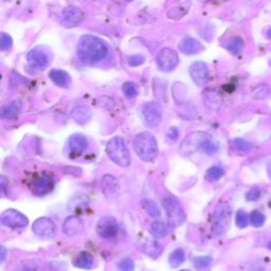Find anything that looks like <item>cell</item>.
I'll return each instance as SVG.
<instances>
[{"label": "cell", "mask_w": 271, "mask_h": 271, "mask_svg": "<svg viewBox=\"0 0 271 271\" xmlns=\"http://www.w3.org/2000/svg\"><path fill=\"white\" fill-rule=\"evenodd\" d=\"M108 51L109 49L105 41L92 35L82 36L77 45V56L86 64H95L102 61Z\"/></svg>", "instance_id": "obj_1"}, {"label": "cell", "mask_w": 271, "mask_h": 271, "mask_svg": "<svg viewBox=\"0 0 271 271\" xmlns=\"http://www.w3.org/2000/svg\"><path fill=\"white\" fill-rule=\"evenodd\" d=\"M134 149L140 159L146 162L154 161L158 156V144L155 137L148 131L140 132L134 139Z\"/></svg>", "instance_id": "obj_2"}, {"label": "cell", "mask_w": 271, "mask_h": 271, "mask_svg": "<svg viewBox=\"0 0 271 271\" xmlns=\"http://www.w3.org/2000/svg\"><path fill=\"white\" fill-rule=\"evenodd\" d=\"M106 153L108 157L119 166H127L130 163V155L128 148L122 137L116 136L108 141L106 145Z\"/></svg>", "instance_id": "obj_3"}, {"label": "cell", "mask_w": 271, "mask_h": 271, "mask_svg": "<svg viewBox=\"0 0 271 271\" xmlns=\"http://www.w3.org/2000/svg\"><path fill=\"white\" fill-rule=\"evenodd\" d=\"M163 208L167 215L168 222L174 227L181 226L186 219L184 210L180 202L173 197H165L163 199Z\"/></svg>", "instance_id": "obj_4"}, {"label": "cell", "mask_w": 271, "mask_h": 271, "mask_svg": "<svg viewBox=\"0 0 271 271\" xmlns=\"http://www.w3.org/2000/svg\"><path fill=\"white\" fill-rule=\"evenodd\" d=\"M141 112L144 122L148 127H157L162 121V107L157 102H147L143 104Z\"/></svg>", "instance_id": "obj_5"}, {"label": "cell", "mask_w": 271, "mask_h": 271, "mask_svg": "<svg viewBox=\"0 0 271 271\" xmlns=\"http://www.w3.org/2000/svg\"><path fill=\"white\" fill-rule=\"evenodd\" d=\"M230 207L226 203L219 204L214 214L213 232L215 235H219L227 230L229 224H230Z\"/></svg>", "instance_id": "obj_6"}, {"label": "cell", "mask_w": 271, "mask_h": 271, "mask_svg": "<svg viewBox=\"0 0 271 271\" xmlns=\"http://www.w3.org/2000/svg\"><path fill=\"white\" fill-rule=\"evenodd\" d=\"M209 134L203 131H196V132H192L188 137L185 138L183 140V142L181 143V146H180V150L181 153L188 155V154H192L196 152L197 149L202 148V145L204 141L208 138Z\"/></svg>", "instance_id": "obj_7"}, {"label": "cell", "mask_w": 271, "mask_h": 271, "mask_svg": "<svg viewBox=\"0 0 271 271\" xmlns=\"http://www.w3.org/2000/svg\"><path fill=\"white\" fill-rule=\"evenodd\" d=\"M49 53L45 51L41 47H36L27 54V61L31 68L43 70L50 64Z\"/></svg>", "instance_id": "obj_8"}, {"label": "cell", "mask_w": 271, "mask_h": 271, "mask_svg": "<svg viewBox=\"0 0 271 271\" xmlns=\"http://www.w3.org/2000/svg\"><path fill=\"white\" fill-rule=\"evenodd\" d=\"M179 63L178 54L175 50L171 48H164L162 49L157 55V65L162 71H172L176 68Z\"/></svg>", "instance_id": "obj_9"}, {"label": "cell", "mask_w": 271, "mask_h": 271, "mask_svg": "<svg viewBox=\"0 0 271 271\" xmlns=\"http://www.w3.org/2000/svg\"><path fill=\"white\" fill-rule=\"evenodd\" d=\"M0 219H1L2 225L11 229L25 228L29 224V220L25 215L13 209L4 211L1 214V218Z\"/></svg>", "instance_id": "obj_10"}, {"label": "cell", "mask_w": 271, "mask_h": 271, "mask_svg": "<svg viewBox=\"0 0 271 271\" xmlns=\"http://www.w3.org/2000/svg\"><path fill=\"white\" fill-rule=\"evenodd\" d=\"M96 232L102 238H113L114 236H117L119 232L118 221L110 216L102 217L96 225Z\"/></svg>", "instance_id": "obj_11"}, {"label": "cell", "mask_w": 271, "mask_h": 271, "mask_svg": "<svg viewBox=\"0 0 271 271\" xmlns=\"http://www.w3.org/2000/svg\"><path fill=\"white\" fill-rule=\"evenodd\" d=\"M33 232L40 238L51 239L55 236L56 227L50 218L41 217L33 224Z\"/></svg>", "instance_id": "obj_12"}, {"label": "cell", "mask_w": 271, "mask_h": 271, "mask_svg": "<svg viewBox=\"0 0 271 271\" xmlns=\"http://www.w3.org/2000/svg\"><path fill=\"white\" fill-rule=\"evenodd\" d=\"M54 188V180L52 176L48 175V174H44L37 179H35L32 185L31 190L32 193L36 196H45L53 190Z\"/></svg>", "instance_id": "obj_13"}, {"label": "cell", "mask_w": 271, "mask_h": 271, "mask_svg": "<svg viewBox=\"0 0 271 271\" xmlns=\"http://www.w3.org/2000/svg\"><path fill=\"white\" fill-rule=\"evenodd\" d=\"M190 75L198 86L206 85L209 80L208 65L203 62H195L190 67Z\"/></svg>", "instance_id": "obj_14"}, {"label": "cell", "mask_w": 271, "mask_h": 271, "mask_svg": "<svg viewBox=\"0 0 271 271\" xmlns=\"http://www.w3.org/2000/svg\"><path fill=\"white\" fill-rule=\"evenodd\" d=\"M84 13L75 7H68L64 9L62 13V22L65 27L72 28L79 25L83 20Z\"/></svg>", "instance_id": "obj_15"}, {"label": "cell", "mask_w": 271, "mask_h": 271, "mask_svg": "<svg viewBox=\"0 0 271 271\" xmlns=\"http://www.w3.org/2000/svg\"><path fill=\"white\" fill-rule=\"evenodd\" d=\"M84 230L83 221L76 216H69L66 218L63 225V231L68 236H75L81 234Z\"/></svg>", "instance_id": "obj_16"}, {"label": "cell", "mask_w": 271, "mask_h": 271, "mask_svg": "<svg viewBox=\"0 0 271 271\" xmlns=\"http://www.w3.org/2000/svg\"><path fill=\"white\" fill-rule=\"evenodd\" d=\"M69 150L73 156H80L82 155L88 146V141L85 136L83 135H73L70 137L69 139Z\"/></svg>", "instance_id": "obj_17"}, {"label": "cell", "mask_w": 271, "mask_h": 271, "mask_svg": "<svg viewBox=\"0 0 271 271\" xmlns=\"http://www.w3.org/2000/svg\"><path fill=\"white\" fill-rule=\"evenodd\" d=\"M204 47L198 41L197 39L193 37H185L179 44V50L186 55H193L203 51Z\"/></svg>", "instance_id": "obj_18"}, {"label": "cell", "mask_w": 271, "mask_h": 271, "mask_svg": "<svg viewBox=\"0 0 271 271\" xmlns=\"http://www.w3.org/2000/svg\"><path fill=\"white\" fill-rule=\"evenodd\" d=\"M22 109V103L19 100H15L13 102H11L10 104L5 105L1 108V111H0V117L3 120H12L15 119L18 116Z\"/></svg>", "instance_id": "obj_19"}, {"label": "cell", "mask_w": 271, "mask_h": 271, "mask_svg": "<svg viewBox=\"0 0 271 271\" xmlns=\"http://www.w3.org/2000/svg\"><path fill=\"white\" fill-rule=\"evenodd\" d=\"M118 180L116 179V177L111 175H105L103 179H102L101 188L106 196L114 194L118 190Z\"/></svg>", "instance_id": "obj_20"}, {"label": "cell", "mask_w": 271, "mask_h": 271, "mask_svg": "<svg viewBox=\"0 0 271 271\" xmlns=\"http://www.w3.org/2000/svg\"><path fill=\"white\" fill-rule=\"evenodd\" d=\"M72 118H73L77 123L85 124L87 123L90 118H91V111L86 106H79L72 111Z\"/></svg>", "instance_id": "obj_21"}, {"label": "cell", "mask_w": 271, "mask_h": 271, "mask_svg": "<svg viewBox=\"0 0 271 271\" xmlns=\"http://www.w3.org/2000/svg\"><path fill=\"white\" fill-rule=\"evenodd\" d=\"M49 77L58 86H66L70 81V76L67 72L61 69H52L49 72Z\"/></svg>", "instance_id": "obj_22"}, {"label": "cell", "mask_w": 271, "mask_h": 271, "mask_svg": "<svg viewBox=\"0 0 271 271\" xmlns=\"http://www.w3.org/2000/svg\"><path fill=\"white\" fill-rule=\"evenodd\" d=\"M73 265L77 268L82 269H90L93 266V256L88 252H82L75 257Z\"/></svg>", "instance_id": "obj_23"}, {"label": "cell", "mask_w": 271, "mask_h": 271, "mask_svg": "<svg viewBox=\"0 0 271 271\" xmlns=\"http://www.w3.org/2000/svg\"><path fill=\"white\" fill-rule=\"evenodd\" d=\"M143 252H145L148 256L156 258L162 253V247L155 240H146L143 245Z\"/></svg>", "instance_id": "obj_24"}, {"label": "cell", "mask_w": 271, "mask_h": 271, "mask_svg": "<svg viewBox=\"0 0 271 271\" xmlns=\"http://www.w3.org/2000/svg\"><path fill=\"white\" fill-rule=\"evenodd\" d=\"M190 2H182L179 3L177 7L172 8L170 11L167 12V16L172 18V19H179V18L183 17L189 11V7H190Z\"/></svg>", "instance_id": "obj_25"}, {"label": "cell", "mask_w": 271, "mask_h": 271, "mask_svg": "<svg viewBox=\"0 0 271 271\" xmlns=\"http://www.w3.org/2000/svg\"><path fill=\"white\" fill-rule=\"evenodd\" d=\"M142 208L145 210V212L153 218H159L161 216V211L159 207L157 206V203L153 200L149 199H144L142 201Z\"/></svg>", "instance_id": "obj_26"}, {"label": "cell", "mask_w": 271, "mask_h": 271, "mask_svg": "<svg viewBox=\"0 0 271 271\" xmlns=\"http://www.w3.org/2000/svg\"><path fill=\"white\" fill-rule=\"evenodd\" d=\"M218 149H219L218 142L216 141L212 136L209 135L206 141H204V143H203L201 150L203 153H206L207 155H214L218 152Z\"/></svg>", "instance_id": "obj_27"}, {"label": "cell", "mask_w": 271, "mask_h": 271, "mask_svg": "<svg viewBox=\"0 0 271 271\" xmlns=\"http://www.w3.org/2000/svg\"><path fill=\"white\" fill-rule=\"evenodd\" d=\"M185 260V254L184 251L182 249H176L174 250L170 257H168V262H170V265L173 268H177L178 266H180Z\"/></svg>", "instance_id": "obj_28"}, {"label": "cell", "mask_w": 271, "mask_h": 271, "mask_svg": "<svg viewBox=\"0 0 271 271\" xmlns=\"http://www.w3.org/2000/svg\"><path fill=\"white\" fill-rule=\"evenodd\" d=\"M149 232L152 233V235L157 237V238H162L164 237L167 234V228L166 226L161 221H155L150 226Z\"/></svg>", "instance_id": "obj_29"}, {"label": "cell", "mask_w": 271, "mask_h": 271, "mask_svg": "<svg viewBox=\"0 0 271 271\" xmlns=\"http://www.w3.org/2000/svg\"><path fill=\"white\" fill-rule=\"evenodd\" d=\"M226 47H227V49L230 51L232 54H238L240 51L243 50V48H244V40H243L242 37L235 36V37H232V38L229 39Z\"/></svg>", "instance_id": "obj_30"}, {"label": "cell", "mask_w": 271, "mask_h": 271, "mask_svg": "<svg viewBox=\"0 0 271 271\" xmlns=\"http://www.w3.org/2000/svg\"><path fill=\"white\" fill-rule=\"evenodd\" d=\"M224 170L219 166H212L210 167L206 173V179L210 182H215L219 180L222 176H224Z\"/></svg>", "instance_id": "obj_31"}, {"label": "cell", "mask_w": 271, "mask_h": 271, "mask_svg": "<svg viewBox=\"0 0 271 271\" xmlns=\"http://www.w3.org/2000/svg\"><path fill=\"white\" fill-rule=\"evenodd\" d=\"M269 92H270L269 86L266 85V84H261V85L256 86L253 89V91H252L251 95H252V98H253V99L263 100L265 98H267V96L269 95Z\"/></svg>", "instance_id": "obj_32"}, {"label": "cell", "mask_w": 271, "mask_h": 271, "mask_svg": "<svg viewBox=\"0 0 271 271\" xmlns=\"http://www.w3.org/2000/svg\"><path fill=\"white\" fill-rule=\"evenodd\" d=\"M193 264H194V266L196 267L197 270L203 271V270H207L211 266V264H212V258L210 256H197L194 258Z\"/></svg>", "instance_id": "obj_33"}, {"label": "cell", "mask_w": 271, "mask_h": 271, "mask_svg": "<svg viewBox=\"0 0 271 271\" xmlns=\"http://www.w3.org/2000/svg\"><path fill=\"white\" fill-rule=\"evenodd\" d=\"M250 218V224L255 227V228H260L265 224V220H266V217L265 215L260 212V211H253L249 216Z\"/></svg>", "instance_id": "obj_34"}, {"label": "cell", "mask_w": 271, "mask_h": 271, "mask_svg": "<svg viewBox=\"0 0 271 271\" xmlns=\"http://www.w3.org/2000/svg\"><path fill=\"white\" fill-rule=\"evenodd\" d=\"M122 90H123V92H124L126 98H128V99L135 98V96L138 94V88L136 86V84L132 83V82L124 83Z\"/></svg>", "instance_id": "obj_35"}, {"label": "cell", "mask_w": 271, "mask_h": 271, "mask_svg": "<svg viewBox=\"0 0 271 271\" xmlns=\"http://www.w3.org/2000/svg\"><path fill=\"white\" fill-rule=\"evenodd\" d=\"M249 221L250 218L248 214H247L245 211H238L237 214H236V225L238 228H246L247 226L249 225Z\"/></svg>", "instance_id": "obj_36"}, {"label": "cell", "mask_w": 271, "mask_h": 271, "mask_svg": "<svg viewBox=\"0 0 271 271\" xmlns=\"http://www.w3.org/2000/svg\"><path fill=\"white\" fill-rule=\"evenodd\" d=\"M234 145H235V147L238 150H240V152H245V153H248L253 148L252 143L246 141L244 139H235L234 140Z\"/></svg>", "instance_id": "obj_37"}, {"label": "cell", "mask_w": 271, "mask_h": 271, "mask_svg": "<svg viewBox=\"0 0 271 271\" xmlns=\"http://www.w3.org/2000/svg\"><path fill=\"white\" fill-rule=\"evenodd\" d=\"M12 45H13V40H12L11 36L7 33H1V36H0V48H1V50H10Z\"/></svg>", "instance_id": "obj_38"}, {"label": "cell", "mask_w": 271, "mask_h": 271, "mask_svg": "<svg viewBox=\"0 0 271 271\" xmlns=\"http://www.w3.org/2000/svg\"><path fill=\"white\" fill-rule=\"evenodd\" d=\"M118 267L121 271H134L135 264L131 258L125 257V258H123V260L120 261Z\"/></svg>", "instance_id": "obj_39"}, {"label": "cell", "mask_w": 271, "mask_h": 271, "mask_svg": "<svg viewBox=\"0 0 271 271\" xmlns=\"http://www.w3.org/2000/svg\"><path fill=\"white\" fill-rule=\"evenodd\" d=\"M260 196H261V190L258 188H253L247 193L246 198H247V200L255 201L258 199V198H260Z\"/></svg>", "instance_id": "obj_40"}, {"label": "cell", "mask_w": 271, "mask_h": 271, "mask_svg": "<svg viewBox=\"0 0 271 271\" xmlns=\"http://www.w3.org/2000/svg\"><path fill=\"white\" fill-rule=\"evenodd\" d=\"M144 61H145V58H144L142 55H132L128 58V64L130 66H139L143 64Z\"/></svg>", "instance_id": "obj_41"}, {"label": "cell", "mask_w": 271, "mask_h": 271, "mask_svg": "<svg viewBox=\"0 0 271 271\" xmlns=\"http://www.w3.org/2000/svg\"><path fill=\"white\" fill-rule=\"evenodd\" d=\"M178 135H179V131H178V130H177V129H176L175 127L171 128L170 132H168V137H170L172 140H175V139H177Z\"/></svg>", "instance_id": "obj_42"}, {"label": "cell", "mask_w": 271, "mask_h": 271, "mask_svg": "<svg viewBox=\"0 0 271 271\" xmlns=\"http://www.w3.org/2000/svg\"><path fill=\"white\" fill-rule=\"evenodd\" d=\"M0 253H1L0 258H1V263H2L5 260V255H7V249H5L4 247H1V248H0Z\"/></svg>", "instance_id": "obj_43"}, {"label": "cell", "mask_w": 271, "mask_h": 271, "mask_svg": "<svg viewBox=\"0 0 271 271\" xmlns=\"http://www.w3.org/2000/svg\"><path fill=\"white\" fill-rule=\"evenodd\" d=\"M23 271H36L35 269H32V268H27V269H25Z\"/></svg>", "instance_id": "obj_44"}, {"label": "cell", "mask_w": 271, "mask_h": 271, "mask_svg": "<svg viewBox=\"0 0 271 271\" xmlns=\"http://www.w3.org/2000/svg\"><path fill=\"white\" fill-rule=\"evenodd\" d=\"M269 248H270V249H271V243H270V244H269Z\"/></svg>", "instance_id": "obj_45"}, {"label": "cell", "mask_w": 271, "mask_h": 271, "mask_svg": "<svg viewBox=\"0 0 271 271\" xmlns=\"http://www.w3.org/2000/svg\"><path fill=\"white\" fill-rule=\"evenodd\" d=\"M181 271H190V270H181Z\"/></svg>", "instance_id": "obj_46"}]
</instances>
